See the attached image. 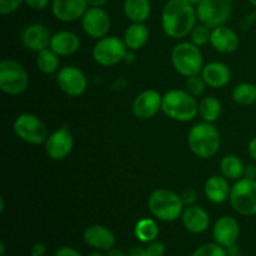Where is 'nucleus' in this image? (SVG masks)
I'll return each mask as SVG.
<instances>
[{
    "label": "nucleus",
    "instance_id": "1",
    "mask_svg": "<svg viewBox=\"0 0 256 256\" xmlns=\"http://www.w3.org/2000/svg\"><path fill=\"white\" fill-rule=\"evenodd\" d=\"M196 19L194 5L186 0H169L162 12V26L169 38L182 39L190 35Z\"/></svg>",
    "mask_w": 256,
    "mask_h": 256
},
{
    "label": "nucleus",
    "instance_id": "2",
    "mask_svg": "<svg viewBox=\"0 0 256 256\" xmlns=\"http://www.w3.org/2000/svg\"><path fill=\"white\" fill-rule=\"evenodd\" d=\"M162 110L175 122H188L199 114V102L186 90L172 89L162 95Z\"/></svg>",
    "mask_w": 256,
    "mask_h": 256
},
{
    "label": "nucleus",
    "instance_id": "3",
    "mask_svg": "<svg viewBox=\"0 0 256 256\" xmlns=\"http://www.w3.org/2000/svg\"><path fill=\"white\" fill-rule=\"evenodd\" d=\"M188 144L195 156L200 159H210L215 156L220 149L222 139L216 128L212 122H199L190 129Z\"/></svg>",
    "mask_w": 256,
    "mask_h": 256
},
{
    "label": "nucleus",
    "instance_id": "4",
    "mask_svg": "<svg viewBox=\"0 0 256 256\" xmlns=\"http://www.w3.org/2000/svg\"><path fill=\"white\" fill-rule=\"evenodd\" d=\"M148 208L156 219L162 222H175L182 218L184 202L182 196L169 189H156L148 199Z\"/></svg>",
    "mask_w": 256,
    "mask_h": 256
},
{
    "label": "nucleus",
    "instance_id": "5",
    "mask_svg": "<svg viewBox=\"0 0 256 256\" xmlns=\"http://www.w3.org/2000/svg\"><path fill=\"white\" fill-rule=\"evenodd\" d=\"M172 62L174 69L185 78L202 74L204 68L202 52L192 42H182L172 48Z\"/></svg>",
    "mask_w": 256,
    "mask_h": 256
},
{
    "label": "nucleus",
    "instance_id": "6",
    "mask_svg": "<svg viewBox=\"0 0 256 256\" xmlns=\"http://www.w3.org/2000/svg\"><path fill=\"white\" fill-rule=\"evenodd\" d=\"M29 85V75L25 68L14 59L0 62V90L8 95H20Z\"/></svg>",
    "mask_w": 256,
    "mask_h": 256
},
{
    "label": "nucleus",
    "instance_id": "7",
    "mask_svg": "<svg viewBox=\"0 0 256 256\" xmlns=\"http://www.w3.org/2000/svg\"><path fill=\"white\" fill-rule=\"evenodd\" d=\"M230 204L240 215H256V180L242 178L230 190Z\"/></svg>",
    "mask_w": 256,
    "mask_h": 256
},
{
    "label": "nucleus",
    "instance_id": "8",
    "mask_svg": "<svg viewBox=\"0 0 256 256\" xmlns=\"http://www.w3.org/2000/svg\"><path fill=\"white\" fill-rule=\"evenodd\" d=\"M128 46L124 40L114 35H106L96 42L92 48V58L102 66H114L125 59Z\"/></svg>",
    "mask_w": 256,
    "mask_h": 256
},
{
    "label": "nucleus",
    "instance_id": "9",
    "mask_svg": "<svg viewBox=\"0 0 256 256\" xmlns=\"http://www.w3.org/2000/svg\"><path fill=\"white\" fill-rule=\"evenodd\" d=\"M232 0H202L196 6L198 20L210 29L222 26L232 16Z\"/></svg>",
    "mask_w": 256,
    "mask_h": 256
},
{
    "label": "nucleus",
    "instance_id": "10",
    "mask_svg": "<svg viewBox=\"0 0 256 256\" xmlns=\"http://www.w3.org/2000/svg\"><path fill=\"white\" fill-rule=\"evenodd\" d=\"M12 129H14L15 135L20 140L32 145L45 144L48 136H49L44 122L30 112L20 114L15 119Z\"/></svg>",
    "mask_w": 256,
    "mask_h": 256
},
{
    "label": "nucleus",
    "instance_id": "11",
    "mask_svg": "<svg viewBox=\"0 0 256 256\" xmlns=\"http://www.w3.org/2000/svg\"><path fill=\"white\" fill-rule=\"evenodd\" d=\"M82 25L85 34L92 39H102L106 36L112 28L109 14L102 8L89 6L82 18Z\"/></svg>",
    "mask_w": 256,
    "mask_h": 256
},
{
    "label": "nucleus",
    "instance_id": "12",
    "mask_svg": "<svg viewBox=\"0 0 256 256\" xmlns=\"http://www.w3.org/2000/svg\"><path fill=\"white\" fill-rule=\"evenodd\" d=\"M56 82L60 90L69 96H80L88 88V79L84 72L76 66L68 65L59 69L56 74Z\"/></svg>",
    "mask_w": 256,
    "mask_h": 256
},
{
    "label": "nucleus",
    "instance_id": "13",
    "mask_svg": "<svg viewBox=\"0 0 256 256\" xmlns=\"http://www.w3.org/2000/svg\"><path fill=\"white\" fill-rule=\"evenodd\" d=\"M74 146V138L68 128L52 132L45 142V152L52 160H62L69 156Z\"/></svg>",
    "mask_w": 256,
    "mask_h": 256
},
{
    "label": "nucleus",
    "instance_id": "14",
    "mask_svg": "<svg viewBox=\"0 0 256 256\" xmlns=\"http://www.w3.org/2000/svg\"><path fill=\"white\" fill-rule=\"evenodd\" d=\"M52 36V35L50 34L49 29L44 24L34 22L22 29L20 42L26 50L39 52L50 48Z\"/></svg>",
    "mask_w": 256,
    "mask_h": 256
},
{
    "label": "nucleus",
    "instance_id": "15",
    "mask_svg": "<svg viewBox=\"0 0 256 256\" xmlns=\"http://www.w3.org/2000/svg\"><path fill=\"white\" fill-rule=\"evenodd\" d=\"M162 96L156 90H144L135 98L132 112L138 119L149 120L162 110Z\"/></svg>",
    "mask_w": 256,
    "mask_h": 256
},
{
    "label": "nucleus",
    "instance_id": "16",
    "mask_svg": "<svg viewBox=\"0 0 256 256\" xmlns=\"http://www.w3.org/2000/svg\"><path fill=\"white\" fill-rule=\"evenodd\" d=\"M86 0H52V12L58 20L64 22L82 19L88 10Z\"/></svg>",
    "mask_w": 256,
    "mask_h": 256
},
{
    "label": "nucleus",
    "instance_id": "17",
    "mask_svg": "<svg viewBox=\"0 0 256 256\" xmlns=\"http://www.w3.org/2000/svg\"><path fill=\"white\" fill-rule=\"evenodd\" d=\"M212 236H214L215 242L224 246L225 249L235 245L240 236L239 222L232 216L220 218L214 225Z\"/></svg>",
    "mask_w": 256,
    "mask_h": 256
},
{
    "label": "nucleus",
    "instance_id": "18",
    "mask_svg": "<svg viewBox=\"0 0 256 256\" xmlns=\"http://www.w3.org/2000/svg\"><path fill=\"white\" fill-rule=\"evenodd\" d=\"M84 242L92 249L100 250V252H109L115 245V235L106 226L94 224L85 229Z\"/></svg>",
    "mask_w": 256,
    "mask_h": 256
},
{
    "label": "nucleus",
    "instance_id": "19",
    "mask_svg": "<svg viewBox=\"0 0 256 256\" xmlns=\"http://www.w3.org/2000/svg\"><path fill=\"white\" fill-rule=\"evenodd\" d=\"M210 44L216 52L222 54H230L238 50L240 45V39L236 32L230 28L222 25L212 29Z\"/></svg>",
    "mask_w": 256,
    "mask_h": 256
},
{
    "label": "nucleus",
    "instance_id": "20",
    "mask_svg": "<svg viewBox=\"0 0 256 256\" xmlns=\"http://www.w3.org/2000/svg\"><path fill=\"white\" fill-rule=\"evenodd\" d=\"M182 222L185 229L192 234H202L209 228L210 218L206 210L196 205H192L186 206L182 212Z\"/></svg>",
    "mask_w": 256,
    "mask_h": 256
},
{
    "label": "nucleus",
    "instance_id": "21",
    "mask_svg": "<svg viewBox=\"0 0 256 256\" xmlns=\"http://www.w3.org/2000/svg\"><path fill=\"white\" fill-rule=\"evenodd\" d=\"M202 76L208 86L220 89V88H224L229 84L230 79H232V72H230L228 65H225L224 62H214L206 64L202 68Z\"/></svg>",
    "mask_w": 256,
    "mask_h": 256
},
{
    "label": "nucleus",
    "instance_id": "22",
    "mask_svg": "<svg viewBox=\"0 0 256 256\" xmlns=\"http://www.w3.org/2000/svg\"><path fill=\"white\" fill-rule=\"evenodd\" d=\"M80 48V39L75 32L69 30H62L52 36L50 49L59 56H69L75 54Z\"/></svg>",
    "mask_w": 256,
    "mask_h": 256
},
{
    "label": "nucleus",
    "instance_id": "23",
    "mask_svg": "<svg viewBox=\"0 0 256 256\" xmlns=\"http://www.w3.org/2000/svg\"><path fill=\"white\" fill-rule=\"evenodd\" d=\"M204 190L209 202H212V204H222L230 198L232 186L225 176L214 175L206 180Z\"/></svg>",
    "mask_w": 256,
    "mask_h": 256
},
{
    "label": "nucleus",
    "instance_id": "24",
    "mask_svg": "<svg viewBox=\"0 0 256 256\" xmlns=\"http://www.w3.org/2000/svg\"><path fill=\"white\" fill-rule=\"evenodd\" d=\"M149 29L144 22H132V25L126 28L124 32V42L128 49L139 50L144 46L149 40Z\"/></svg>",
    "mask_w": 256,
    "mask_h": 256
},
{
    "label": "nucleus",
    "instance_id": "25",
    "mask_svg": "<svg viewBox=\"0 0 256 256\" xmlns=\"http://www.w3.org/2000/svg\"><path fill=\"white\" fill-rule=\"evenodd\" d=\"M149 0H124V12L132 22H145L150 16Z\"/></svg>",
    "mask_w": 256,
    "mask_h": 256
},
{
    "label": "nucleus",
    "instance_id": "26",
    "mask_svg": "<svg viewBox=\"0 0 256 256\" xmlns=\"http://www.w3.org/2000/svg\"><path fill=\"white\" fill-rule=\"evenodd\" d=\"M220 172L229 180H240L244 178L245 165L236 155H226L220 162Z\"/></svg>",
    "mask_w": 256,
    "mask_h": 256
},
{
    "label": "nucleus",
    "instance_id": "27",
    "mask_svg": "<svg viewBox=\"0 0 256 256\" xmlns=\"http://www.w3.org/2000/svg\"><path fill=\"white\" fill-rule=\"evenodd\" d=\"M159 232L160 230L158 224L149 218L139 220L134 228V234L136 239L142 242H146V244L156 240V238L159 236Z\"/></svg>",
    "mask_w": 256,
    "mask_h": 256
},
{
    "label": "nucleus",
    "instance_id": "28",
    "mask_svg": "<svg viewBox=\"0 0 256 256\" xmlns=\"http://www.w3.org/2000/svg\"><path fill=\"white\" fill-rule=\"evenodd\" d=\"M36 66L42 74H54V72H59L60 66V59L59 55L56 52H52L50 48L42 50L38 52L36 56Z\"/></svg>",
    "mask_w": 256,
    "mask_h": 256
},
{
    "label": "nucleus",
    "instance_id": "29",
    "mask_svg": "<svg viewBox=\"0 0 256 256\" xmlns=\"http://www.w3.org/2000/svg\"><path fill=\"white\" fill-rule=\"evenodd\" d=\"M199 114L206 122H214L222 115V102L215 96L202 98L199 102Z\"/></svg>",
    "mask_w": 256,
    "mask_h": 256
},
{
    "label": "nucleus",
    "instance_id": "30",
    "mask_svg": "<svg viewBox=\"0 0 256 256\" xmlns=\"http://www.w3.org/2000/svg\"><path fill=\"white\" fill-rule=\"evenodd\" d=\"M232 100L240 106H249L256 102V85L242 82L232 90Z\"/></svg>",
    "mask_w": 256,
    "mask_h": 256
},
{
    "label": "nucleus",
    "instance_id": "31",
    "mask_svg": "<svg viewBox=\"0 0 256 256\" xmlns=\"http://www.w3.org/2000/svg\"><path fill=\"white\" fill-rule=\"evenodd\" d=\"M210 36H212V29L202 22L199 25H195L194 29L190 32V40L192 44L199 48L210 42Z\"/></svg>",
    "mask_w": 256,
    "mask_h": 256
},
{
    "label": "nucleus",
    "instance_id": "32",
    "mask_svg": "<svg viewBox=\"0 0 256 256\" xmlns=\"http://www.w3.org/2000/svg\"><path fill=\"white\" fill-rule=\"evenodd\" d=\"M205 88H206V82L202 79V74L192 75V76L186 78V82H185V90H186L190 95H192V96H202L205 92Z\"/></svg>",
    "mask_w": 256,
    "mask_h": 256
},
{
    "label": "nucleus",
    "instance_id": "33",
    "mask_svg": "<svg viewBox=\"0 0 256 256\" xmlns=\"http://www.w3.org/2000/svg\"><path fill=\"white\" fill-rule=\"evenodd\" d=\"M192 256H229L226 249L216 242H209L198 248Z\"/></svg>",
    "mask_w": 256,
    "mask_h": 256
},
{
    "label": "nucleus",
    "instance_id": "34",
    "mask_svg": "<svg viewBox=\"0 0 256 256\" xmlns=\"http://www.w3.org/2000/svg\"><path fill=\"white\" fill-rule=\"evenodd\" d=\"M24 0H0V12L2 15H9L16 12Z\"/></svg>",
    "mask_w": 256,
    "mask_h": 256
},
{
    "label": "nucleus",
    "instance_id": "35",
    "mask_svg": "<svg viewBox=\"0 0 256 256\" xmlns=\"http://www.w3.org/2000/svg\"><path fill=\"white\" fill-rule=\"evenodd\" d=\"M145 250H146L148 255L149 256H164L166 248H165V245L162 244V242L154 240V242H149V244L146 245Z\"/></svg>",
    "mask_w": 256,
    "mask_h": 256
},
{
    "label": "nucleus",
    "instance_id": "36",
    "mask_svg": "<svg viewBox=\"0 0 256 256\" xmlns=\"http://www.w3.org/2000/svg\"><path fill=\"white\" fill-rule=\"evenodd\" d=\"M180 196H182V202H184L185 206H192V205H194V202H196L198 195L194 189H188V190H184Z\"/></svg>",
    "mask_w": 256,
    "mask_h": 256
},
{
    "label": "nucleus",
    "instance_id": "37",
    "mask_svg": "<svg viewBox=\"0 0 256 256\" xmlns=\"http://www.w3.org/2000/svg\"><path fill=\"white\" fill-rule=\"evenodd\" d=\"M25 4L34 10H42L50 4V0H24Z\"/></svg>",
    "mask_w": 256,
    "mask_h": 256
},
{
    "label": "nucleus",
    "instance_id": "38",
    "mask_svg": "<svg viewBox=\"0 0 256 256\" xmlns=\"http://www.w3.org/2000/svg\"><path fill=\"white\" fill-rule=\"evenodd\" d=\"M54 256H82L78 250L70 246H62L55 252Z\"/></svg>",
    "mask_w": 256,
    "mask_h": 256
},
{
    "label": "nucleus",
    "instance_id": "39",
    "mask_svg": "<svg viewBox=\"0 0 256 256\" xmlns=\"http://www.w3.org/2000/svg\"><path fill=\"white\" fill-rule=\"evenodd\" d=\"M46 252V248L42 242H36L34 244V246L32 248V252H30V256H44Z\"/></svg>",
    "mask_w": 256,
    "mask_h": 256
},
{
    "label": "nucleus",
    "instance_id": "40",
    "mask_svg": "<svg viewBox=\"0 0 256 256\" xmlns=\"http://www.w3.org/2000/svg\"><path fill=\"white\" fill-rule=\"evenodd\" d=\"M244 178H248V179H255L256 180V165H254V164L245 165Z\"/></svg>",
    "mask_w": 256,
    "mask_h": 256
},
{
    "label": "nucleus",
    "instance_id": "41",
    "mask_svg": "<svg viewBox=\"0 0 256 256\" xmlns=\"http://www.w3.org/2000/svg\"><path fill=\"white\" fill-rule=\"evenodd\" d=\"M128 256H149L148 255L145 248H132L129 252H128Z\"/></svg>",
    "mask_w": 256,
    "mask_h": 256
},
{
    "label": "nucleus",
    "instance_id": "42",
    "mask_svg": "<svg viewBox=\"0 0 256 256\" xmlns=\"http://www.w3.org/2000/svg\"><path fill=\"white\" fill-rule=\"evenodd\" d=\"M248 152H249L250 156L256 162V136L252 138L249 142V146H248Z\"/></svg>",
    "mask_w": 256,
    "mask_h": 256
},
{
    "label": "nucleus",
    "instance_id": "43",
    "mask_svg": "<svg viewBox=\"0 0 256 256\" xmlns=\"http://www.w3.org/2000/svg\"><path fill=\"white\" fill-rule=\"evenodd\" d=\"M86 2H88V5H89V6L102 8L108 2H109V0H86Z\"/></svg>",
    "mask_w": 256,
    "mask_h": 256
},
{
    "label": "nucleus",
    "instance_id": "44",
    "mask_svg": "<svg viewBox=\"0 0 256 256\" xmlns=\"http://www.w3.org/2000/svg\"><path fill=\"white\" fill-rule=\"evenodd\" d=\"M106 256H128V252H122V250L120 249H115V248H112V249H110L109 252H108Z\"/></svg>",
    "mask_w": 256,
    "mask_h": 256
},
{
    "label": "nucleus",
    "instance_id": "45",
    "mask_svg": "<svg viewBox=\"0 0 256 256\" xmlns=\"http://www.w3.org/2000/svg\"><path fill=\"white\" fill-rule=\"evenodd\" d=\"M5 210V200L4 198H0V212H4Z\"/></svg>",
    "mask_w": 256,
    "mask_h": 256
},
{
    "label": "nucleus",
    "instance_id": "46",
    "mask_svg": "<svg viewBox=\"0 0 256 256\" xmlns=\"http://www.w3.org/2000/svg\"><path fill=\"white\" fill-rule=\"evenodd\" d=\"M0 256H5V244L0 242Z\"/></svg>",
    "mask_w": 256,
    "mask_h": 256
},
{
    "label": "nucleus",
    "instance_id": "47",
    "mask_svg": "<svg viewBox=\"0 0 256 256\" xmlns=\"http://www.w3.org/2000/svg\"><path fill=\"white\" fill-rule=\"evenodd\" d=\"M186 2H189V4L194 5V6H198V5H199L200 2H202V0H186Z\"/></svg>",
    "mask_w": 256,
    "mask_h": 256
},
{
    "label": "nucleus",
    "instance_id": "48",
    "mask_svg": "<svg viewBox=\"0 0 256 256\" xmlns=\"http://www.w3.org/2000/svg\"><path fill=\"white\" fill-rule=\"evenodd\" d=\"M88 256H105L104 254H102V252H100V250L99 252H90L89 255Z\"/></svg>",
    "mask_w": 256,
    "mask_h": 256
},
{
    "label": "nucleus",
    "instance_id": "49",
    "mask_svg": "<svg viewBox=\"0 0 256 256\" xmlns=\"http://www.w3.org/2000/svg\"><path fill=\"white\" fill-rule=\"evenodd\" d=\"M249 2L252 5V6L256 8V0H249Z\"/></svg>",
    "mask_w": 256,
    "mask_h": 256
},
{
    "label": "nucleus",
    "instance_id": "50",
    "mask_svg": "<svg viewBox=\"0 0 256 256\" xmlns=\"http://www.w3.org/2000/svg\"><path fill=\"white\" fill-rule=\"evenodd\" d=\"M229 256H245V255H242V254H240V252H238V254H234V255H229Z\"/></svg>",
    "mask_w": 256,
    "mask_h": 256
}]
</instances>
